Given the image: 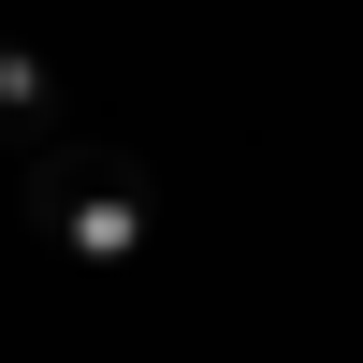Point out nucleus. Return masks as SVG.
<instances>
[{
	"label": "nucleus",
	"mask_w": 363,
	"mask_h": 363,
	"mask_svg": "<svg viewBox=\"0 0 363 363\" xmlns=\"http://www.w3.org/2000/svg\"><path fill=\"white\" fill-rule=\"evenodd\" d=\"M15 189H29V233H44L58 262H87V277L145 262V233H160V189H145L131 145H73V131H44V145L15 160Z\"/></svg>",
	"instance_id": "obj_1"
},
{
	"label": "nucleus",
	"mask_w": 363,
	"mask_h": 363,
	"mask_svg": "<svg viewBox=\"0 0 363 363\" xmlns=\"http://www.w3.org/2000/svg\"><path fill=\"white\" fill-rule=\"evenodd\" d=\"M44 131H58V87H44V58H29V44H0V145L29 160Z\"/></svg>",
	"instance_id": "obj_2"
}]
</instances>
